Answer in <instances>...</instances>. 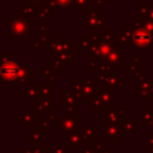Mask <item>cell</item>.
I'll return each instance as SVG.
<instances>
[{
  "label": "cell",
  "mask_w": 153,
  "mask_h": 153,
  "mask_svg": "<svg viewBox=\"0 0 153 153\" xmlns=\"http://www.w3.org/2000/svg\"><path fill=\"white\" fill-rule=\"evenodd\" d=\"M134 39H135L137 43H140V44H146L147 42H149L151 36H149V33H147V32H145V31H141V32L135 33Z\"/></svg>",
  "instance_id": "1"
},
{
  "label": "cell",
  "mask_w": 153,
  "mask_h": 153,
  "mask_svg": "<svg viewBox=\"0 0 153 153\" xmlns=\"http://www.w3.org/2000/svg\"><path fill=\"white\" fill-rule=\"evenodd\" d=\"M1 74H2L4 78L10 79V78H12L13 75H16V69H14L13 66H8V65H7V66H4V67H2Z\"/></svg>",
  "instance_id": "2"
},
{
  "label": "cell",
  "mask_w": 153,
  "mask_h": 153,
  "mask_svg": "<svg viewBox=\"0 0 153 153\" xmlns=\"http://www.w3.org/2000/svg\"><path fill=\"white\" fill-rule=\"evenodd\" d=\"M59 1H61V0H59ZM67 1H68V0H67Z\"/></svg>",
  "instance_id": "3"
}]
</instances>
